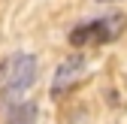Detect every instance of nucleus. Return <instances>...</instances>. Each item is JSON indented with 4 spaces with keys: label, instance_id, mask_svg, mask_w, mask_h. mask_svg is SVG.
Here are the masks:
<instances>
[{
    "label": "nucleus",
    "instance_id": "1",
    "mask_svg": "<svg viewBox=\"0 0 127 124\" xmlns=\"http://www.w3.org/2000/svg\"><path fill=\"white\" fill-rule=\"evenodd\" d=\"M36 58L33 55H27V52H18V55H12L3 67H0V79H3V97L12 100V97H18L24 94V91L36 82Z\"/></svg>",
    "mask_w": 127,
    "mask_h": 124
},
{
    "label": "nucleus",
    "instance_id": "2",
    "mask_svg": "<svg viewBox=\"0 0 127 124\" xmlns=\"http://www.w3.org/2000/svg\"><path fill=\"white\" fill-rule=\"evenodd\" d=\"M124 27H127V18L121 12H115V15H106V18H97V21L79 24L70 33V42L73 45H106L115 36H121Z\"/></svg>",
    "mask_w": 127,
    "mask_h": 124
},
{
    "label": "nucleus",
    "instance_id": "3",
    "mask_svg": "<svg viewBox=\"0 0 127 124\" xmlns=\"http://www.w3.org/2000/svg\"><path fill=\"white\" fill-rule=\"evenodd\" d=\"M85 73H88V61L82 55H73L67 58L64 64L55 70V79H52V94L61 97V94H67L70 88H76L79 82L85 79Z\"/></svg>",
    "mask_w": 127,
    "mask_h": 124
},
{
    "label": "nucleus",
    "instance_id": "4",
    "mask_svg": "<svg viewBox=\"0 0 127 124\" xmlns=\"http://www.w3.org/2000/svg\"><path fill=\"white\" fill-rule=\"evenodd\" d=\"M33 118H36V106L33 103H18L15 109H9L6 124H33Z\"/></svg>",
    "mask_w": 127,
    "mask_h": 124
},
{
    "label": "nucleus",
    "instance_id": "5",
    "mask_svg": "<svg viewBox=\"0 0 127 124\" xmlns=\"http://www.w3.org/2000/svg\"><path fill=\"white\" fill-rule=\"evenodd\" d=\"M100 3H115V0H100Z\"/></svg>",
    "mask_w": 127,
    "mask_h": 124
}]
</instances>
